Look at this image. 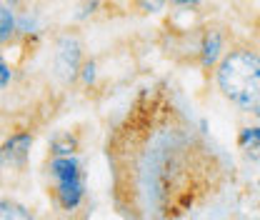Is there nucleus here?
Instances as JSON below:
<instances>
[{
  "label": "nucleus",
  "instance_id": "6",
  "mask_svg": "<svg viewBox=\"0 0 260 220\" xmlns=\"http://www.w3.org/2000/svg\"><path fill=\"white\" fill-rule=\"evenodd\" d=\"M35 143V135L30 130H13L3 138L0 143V163L8 170H23L28 165L30 158V148Z\"/></svg>",
  "mask_w": 260,
  "mask_h": 220
},
{
  "label": "nucleus",
  "instance_id": "9",
  "mask_svg": "<svg viewBox=\"0 0 260 220\" xmlns=\"http://www.w3.org/2000/svg\"><path fill=\"white\" fill-rule=\"evenodd\" d=\"M18 35V13L13 5L0 3V45L10 43Z\"/></svg>",
  "mask_w": 260,
  "mask_h": 220
},
{
  "label": "nucleus",
  "instance_id": "16",
  "mask_svg": "<svg viewBox=\"0 0 260 220\" xmlns=\"http://www.w3.org/2000/svg\"><path fill=\"white\" fill-rule=\"evenodd\" d=\"M5 3H8V5H13V8H18V5H25L28 0H5Z\"/></svg>",
  "mask_w": 260,
  "mask_h": 220
},
{
  "label": "nucleus",
  "instance_id": "10",
  "mask_svg": "<svg viewBox=\"0 0 260 220\" xmlns=\"http://www.w3.org/2000/svg\"><path fill=\"white\" fill-rule=\"evenodd\" d=\"M0 220H38L30 208L13 198H0Z\"/></svg>",
  "mask_w": 260,
  "mask_h": 220
},
{
  "label": "nucleus",
  "instance_id": "12",
  "mask_svg": "<svg viewBox=\"0 0 260 220\" xmlns=\"http://www.w3.org/2000/svg\"><path fill=\"white\" fill-rule=\"evenodd\" d=\"M130 5L143 15H155L162 8H168V0H130Z\"/></svg>",
  "mask_w": 260,
  "mask_h": 220
},
{
  "label": "nucleus",
  "instance_id": "15",
  "mask_svg": "<svg viewBox=\"0 0 260 220\" xmlns=\"http://www.w3.org/2000/svg\"><path fill=\"white\" fill-rule=\"evenodd\" d=\"M203 3L205 0H168V5L175 8V10H198Z\"/></svg>",
  "mask_w": 260,
  "mask_h": 220
},
{
  "label": "nucleus",
  "instance_id": "14",
  "mask_svg": "<svg viewBox=\"0 0 260 220\" xmlns=\"http://www.w3.org/2000/svg\"><path fill=\"white\" fill-rule=\"evenodd\" d=\"M100 5H103V0H83V5H80V13H78V18H80V20H85V18L95 15L98 10H100Z\"/></svg>",
  "mask_w": 260,
  "mask_h": 220
},
{
  "label": "nucleus",
  "instance_id": "1",
  "mask_svg": "<svg viewBox=\"0 0 260 220\" xmlns=\"http://www.w3.org/2000/svg\"><path fill=\"white\" fill-rule=\"evenodd\" d=\"M115 203L133 220H180L218 195L225 165L162 85L143 88L108 140Z\"/></svg>",
  "mask_w": 260,
  "mask_h": 220
},
{
  "label": "nucleus",
  "instance_id": "5",
  "mask_svg": "<svg viewBox=\"0 0 260 220\" xmlns=\"http://www.w3.org/2000/svg\"><path fill=\"white\" fill-rule=\"evenodd\" d=\"M230 45H233V40H230V30L225 25H218V23L205 25L198 35V53H195L198 68L205 73H213Z\"/></svg>",
  "mask_w": 260,
  "mask_h": 220
},
{
  "label": "nucleus",
  "instance_id": "3",
  "mask_svg": "<svg viewBox=\"0 0 260 220\" xmlns=\"http://www.w3.org/2000/svg\"><path fill=\"white\" fill-rule=\"evenodd\" d=\"M45 173L53 180V188L48 193L53 195L55 205L65 213H75L85 200V170L78 155L50 158Z\"/></svg>",
  "mask_w": 260,
  "mask_h": 220
},
{
  "label": "nucleus",
  "instance_id": "18",
  "mask_svg": "<svg viewBox=\"0 0 260 220\" xmlns=\"http://www.w3.org/2000/svg\"><path fill=\"white\" fill-rule=\"evenodd\" d=\"M258 185H260V180H258Z\"/></svg>",
  "mask_w": 260,
  "mask_h": 220
},
{
  "label": "nucleus",
  "instance_id": "4",
  "mask_svg": "<svg viewBox=\"0 0 260 220\" xmlns=\"http://www.w3.org/2000/svg\"><path fill=\"white\" fill-rule=\"evenodd\" d=\"M85 45L83 38L78 33L68 30L55 38L53 45V55H50V65H53V75L63 83V85H73L78 83L80 68L85 63Z\"/></svg>",
  "mask_w": 260,
  "mask_h": 220
},
{
  "label": "nucleus",
  "instance_id": "17",
  "mask_svg": "<svg viewBox=\"0 0 260 220\" xmlns=\"http://www.w3.org/2000/svg\"><path fill=\"white\" fill-rule=\"evenodd\" d=\"M3 170H5V168H3V163H0V175H3Z\"/></svg>",
  "mask_w": 260,
  "mask_h": 220
},
{
  "label": "nucleus",
  "instance_id": "7",
  "mask_svg": "<svg viewBox=\"0 0 260 220\" xmlns=\"http://www.w3.org/2000/svg\"><path fill=\"white\" fill-rule=\"evenodd\" d=\"M48 153L50 158H65V155H78L80 153V135L75 130H60L50 138L48 143Z\"/></svg>",
  "mask_w": 260,
  "mask_h": 220
},
{
  "label": "nucleus",
  "instance_id": "8",
  "mask_svg": "<svg viewBox=\"0 0 260 220\" xmlns=\"http://www.w3.org/2000/svg\"><path fill=\"white\" fill-rule=\"evenodd\" d=\"M235 145H238V150H240L243 155H248L250 160L260 163V123L240 128Z\"/></svg>",
  "mask_w": 260,
  "mask_h": 220
},
{
  "label": "nucleus",
  "instance_id": "2",
  "mask_svg": "<svg viewBox=\"0 0 260 220\" xmlns=\"http://www.w3.org/2000/svg\"><path fill=\"white\" fill-rule=\"evenodd\" d=\"M213 83L220 98L238 113L260 123V48L238 40L228 48L223 60L213 70Z\"/></svg>",
  "mask_w": 260,
  "mask_h": 220
},
{
  "label": "nucleus",
  "instance_id": "11",
  "mask_svg": "<svg viewBox=\"0 0 260 220\" xmlns=\"http://www.w3.org/2000/svg\"><path fill=\"white\" fill-rule=\"evenodd\" d=\"M78 80L85 85V88H93L98 80V60L95 58H85V63L80 68V75H78Z\"/></svg>",
  "mask_w": 260,
  "mask_h": 220
},
{
  "label": "nucleus",
  "instance_id": "13",
  "mask_svg": "<svg viewBox=\"0 0 260 220\" xmlns=\"http://www.w3.org/2000/svg\"><path fill=\"white\" fill-rule=\"evenodd\" d=\"M13 83V68L5 60V55H0V90H5Z\"/></svg>",
  "mask_w": 260,
  "mask_h": 220
}]
</instances>
